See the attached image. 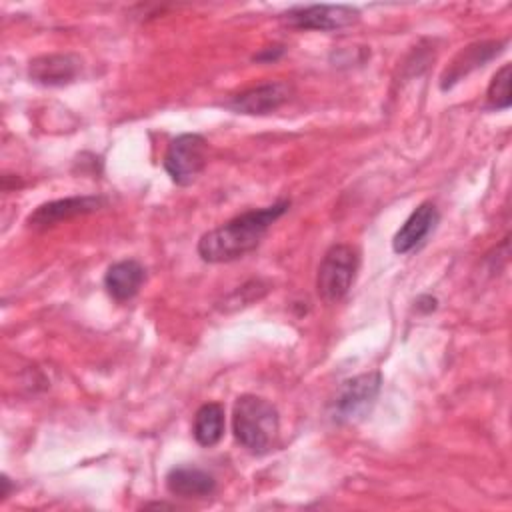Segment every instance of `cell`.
I'll list each match as a JSON object with an SVG mask.
<instances>
[{"mask_svg":"<svg viewBox=\"0 0 512 512\" xmlns=\"http://www.w3.org/2000/svg\"><path fill=\"white\" fill-rule=\"evenodd\" d=\"M290 208L288 200L274 202L260 210H248L226 224L206 232L198 240V256L204 262H232L252 252L268 228Z\"/></svg>","mask_w":512,"mask_h":512,"instance_id":"obj_1","label":"cell"},{"mask_svg":"<svg viewBox=\"0 0 512 512\" xmlns=\"http://www.w3.org/2000/svg\"><path fill=\"white\" fill-rule=\"evenodd\" d=\"M278 428V410L266 398L244 394L236 400L232 412V430L236 440L248 452H268L278 438Z\"/></svg>","mask_w":512,"mask_h":512,"instance_id":"obj_2","label":"cell"},{"mask_svg":"<svg viewBox=\"0 0 512 512\" xmlns=\"http://www.w3.org/2000/svg\"><path fill=\"white\" fill-rule=\"evenodd\" d=\"M358 252L348 244H334L326 250L316 276L318 296L332 304L342 300L354 284L358 272Z\"/></svg>","mask_w":512,"mask_h":512,"instance_id":"obj_3","label":"cell"},{"mask_svg":"<svg viewBox=\"0 0 512 512\" xmlns=\"http://www.w3.org/2000/svg\"><path fill=\"white\" fill-rule=\"evenodd\" d=\"M208 160V144L200 134L176 136L164 154V170L178 186L192 184L204 170Z\"/></svg>","mask_w":512,"mask_h":512,"instance_id":"obj_4","label":"cell"},{"mask_svg":"<svg viewBox=\"0 0 512 512\" xmlns=\"http://www.w3.org/2000/svg\"><path fill=\"white\" fill-rule=\"evenodd\" d=\"M382 386L380 372H366L346 380L332 400V420L334 422H352L362 418L374 404Z\"/></svg>","mask_w":512,"mask_h":512,"instance_id":"obj_5","label":"cell"},{"mask_svg":"<svg viewBox=\"0 0 512 512\" xmlns=\"http://www.w3.org/2000/svg\"><path fill=\"white\" fill-rule=\"evenodd\" d=\"M358 20V10L344 4L296 6L284 14V22L298 30H340Z\"/></svg>","mask_w":512,"mask_h":512,"instance_id":"obj_6","label":"cell"},{"mask_svg":"<svg viewBox=\"0 0 512 512\" xmlns=\"http://www.w3.org/2000/svg\"><path fill=\"white\" fill-rule=\"evenodd\" d=\"M292 84L284 80L276 82H266L252 86L228 102V108H232L238 114H252V116H262L278 110L282 104H286L292 98Z\"/></svg>","mask_w":512,"mask_h":512,"instance_id":"obj_7","label":"cell"},{"mask_svg":"<svg viewBox=\"0 0 512 512\" xmlns=\"http://www.w3.org/2000/svg\"><path fill=\"white\" fill-rule=\"evenodd\" d=\"M104 204H106V198H102V196H68V198L52 200V202L38 206L28 216V226L34 230H44L62 220H70V218H76L82 214L96 212Z\"/></svg>","mask_w":512,"mask_h":512,"instance_id":"obj_8","label":"cell"},{"mask_svg":"<svg viewBox=\"0 0 512 512\" xmlns=\"http://www.w3.org/2000/svg\"><path fill=\"white\" fill-rule=\"evenodd\" d=\"M82 60L76 54H42L30 60L28 76L42 86H64L78 78Z\"/></svg>","mask_w":512,"mask_h":512,"instance_id":"obj_9","label":"cell"},{"mask_svg":"<svg viewBox=\"0 0 512 512\" xmlns=\"http://www.w3.org/2000/svg\"><path fill=\"white\" fill-rule=\"evenodd\" d=\"M440 220L438 208L432 202H422L400 226V230L394 234L392 248L396 254H408L414 248H418L426 236L436 228Z\"/></svg>","mask_w":512,"mask_h":512,"instance_id":"obj_10","label":"cell"},{"mask_svg":"<svg viewBox=\"0 0 512 512\" xmlns=\"http://www.w3.org/2000/svg\"><path fill=\"white\" fill-rule=\"evenodd\" d=\"M166 488L176 496L204 498L216 490V480L198 466H174L166 474Z\"/></svg>","mask_w":512,"mask_h":512,"instance_id":"obj_11","label":"cell"},{"mask_svg":"<svg viewBox=\"0 0 512 512\" xmlns=\"http://www.w3.org/2000/svg\"><path fill=\"white\" fill-rule=\"evenodd\" d=\"M144 276V266L138 260H120L106 270L104 286L114 300L126 302L138 294Z\"/></svg>","mask_w":512,"mask_h":512,"instance_id":"obj_12","label":"cell"},{"mask_svg":"<svg viewBox=\"0 0 512 512\" xmlns=\"http://www.w3.org/2000/svg\"><path fill=\"white\" fill-rule=\"evenodd\" d=\"M500 42H480V44H472L466 46L454 60L452 64L444 70L442 74V90L450 88L454 82H458L462 76H466L470 70L484 66L488 60H492L502 48Z\"/></svg>","mask_w":512,"mask_h":512,"instance_id":"obj_13","label":"cell"},{"mask_svg":"<svg viewBox=\"0 0 512 512\" xmlns=\"http://www.w3.org/2000/svg\"><path fill=\"white\" fill-rule=\"evenodd\" d=\"M192 434L200 446H214L224 434V408L216 402L202 404L194 414Z\"/></svg>","mask_w":512,"mask_h":512,"instance_id":"obj_14","label":"cell"},{"mask_svg":"<svg viewBox=\"0 0 512 512\" xmlns=\"http://www.w3.org/2000/svg\"><path fill=\"white\" fill-rule=\"evenodd\" d=\"M510 74H512V66L504 64L492 76V80H490L486 98H488V104L492 108H496V110H506L512 104V98H510Z\"/></svg>","mask_w":512,"mask_h":512,"instance_id":"obj_15","label":"cell"},{"mask_svg":"<svg viewBox=\"0 0 512 512\" xmlns=\"http://www.w3.org/2000/svg\"><path fill=\"white\" fill-rule=\"evenodd\" d=\"M282 52H284V48H282V46H270V48H266L264 52L256 54V56H254V60H276Z\"/></svg>","mask_w":512,"mask_h":512,"instance_id":"obj_16","label":"cell"}]
</instances>
